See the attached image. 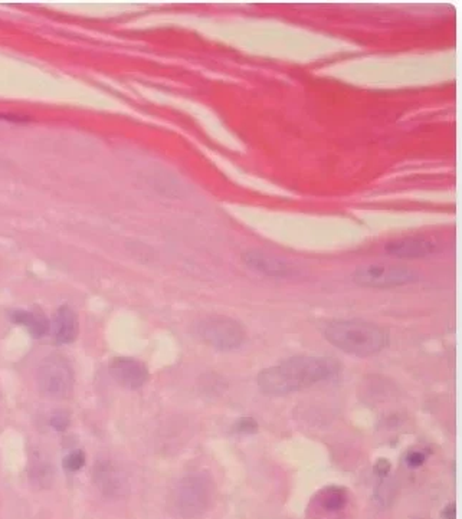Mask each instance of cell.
<instances>
[{"label":"cell","instance_id":"cell-1","mask_svg":"<svg viewBox=\"0 0 462 519\" xmlns=\"http://www.w3.org/2000/svg\"><path fill=\"white\" fill-rule=\"evenodd\" d=\"M340 368V363L332 357H291L263 370L258 374L256 383L264 394L280 397L336 379Z\"/></svg>","mask_w":462,"mask_h":519},{"label":"cell","instance_id":"cell-2","mask_svg":"<svg viewBox=\"0 0 462 519\" xmlns=\"http://www.w3.org/2000/svg\"><path fill=\"white\" fill-rule=\"evenodd\" d=\"M326 340L346 354L356 357L375 356L389 343L387 332L363 320H336L324 328Z\"/></svg>","mask_w":462,"mask_h":519},{"label":"cell","instance_id":"cell-3","mask_svg":"<svg viewBox=\"0 0 462 519\" xmlns=\"http://www.w3.org/2000/svg\"><path fill=\"white\" fill-rule=\"evenodd\" d=\"M215 484L206 473H190L180 479L173 488L170 505L176 516L197 519L213 505Z\"/></svg>","mask_w":462,"mask_h":519},{"label":"cell","instance_id":"cell-4","mask_svg":"<svg viewBox=\"0 0 462 519\" xmlns=\"http://www.w3.org/2000/svg\"><path fill=\"white\" fill-rule=\"evenodd\" d=\"M36 383L42 396L52 400H62L71 396L75 376L66 358L53 354L44 358L39 364Z\"/></svg>","mask_w":462,"mask_h":519},{"label":"cell","instance_id":"cell-5","mask_svg":"<svg viewBox=\"0 0 462 519\" xmlns=\"http://www.w3.org/2000/svg\"><path fill=\"white\" fill-rule=\"evenodd\" d=\"M419 280V273L408 266L368 264L359 266L353 273V281L364 288H396Z\"/></svg>","mask_w":462,"mask_h":519},{"label":"cell","instance_id":"cell-6","mask_svg":"<svg viewBox=\"0 0 462 519\" xmlns=\"http://www.w3.org/2000/svg\"><path fill=\"white\" fill-rule=\"evenodd\" d=\"M197 334L208 345L217 351H233L245 341V328L228 317H209L199 322Z\"/></svg>","mask_w":462,"mask_h":519},{"label":"cell","instance_id":"cell-7","mask_svg":"<svg viewBox=\"0 0 462 519\" xmlns=\"http://www.w3.org/2000/svg\"><path fill=\"white\" fill-rule=\"evenodd\" d=\"M92 480L107 499L120 500L130 493L127 473L113 460H98L92 471Z\"/></svg>","mask_w":462,"mask_h":519},{"label":"cell","instance_id":"cell-8","mask_svg":"<svg viewBox=\"0 0 462 519\" xmlns=\"http://www.w3.org/2000/svg\"><path fill=\"white\" fill-rule=\"evenodd\" d=\"M108 372L117 384L128 390H137L149 380V370L145 364L132 357L114 358L109 363Z\"/></svg>","mask_w":462,"mask_h":519},{"label":"cell","instance_id":"cell-9","mask_svg":"<svg viewBox=\"0 0 462 519\" xmlns=\"http://www.w3.org/2000/svg\"><path fill=\"white\" fill-rule=\"evenodd\" d=\"M242 261L249 269L271 277H285L294 273V268L284 259L260 249L244 252Z\"/></svg>","mask_w":462,"mask_h":519},{"label":"cell","instance_id":"cell-10","mask_svg":"<svg viewBox=\"0 0 462 519\" xmlns=\"http://www.w3.org/2000/svg\"><path fill=\"white\" fill-rule=\"evenodd\" d=\"M384 251L391 256L399 259H420L434 255L438 251V246L431 239L420 236H408L387 242Z\"/></svg>","mask_w":462,"mask_h":519},{"label":"cell","instance_id":"cell-11","mask_svg":"<svg viewBox=\"0 0 462 519\" xmlns=\"http://www.w3.org/2000/svg\"><path fill=\"white\" fill-rule=\"evenodd\" d=\"M52 336L58 344H71L78 337V317L75 311L68 305H62L55 312L52 324Z\"/></svg>","mask_w":462,"mask_h":519},{"label":"cell","instance_id":"cell-12","mask_svg":"<svg viewBox=\"0 0 462 519\" xmlns=\"http://www.w3.org/2000/svg\"><path fill=\"white\" fill-rule=\"evenodd\" d=\"M10 320L17 325L25 327L33 338H42L49 331V322L39 311L16 309L10 313Z\"/></svg>","mask_w":462,"mask_h":519},{"label":"cell","instance_id":"cell-13","mask_svg":"<svg viewBox=\"0 0 462 519\" xmlns=\"http://www.w3.org/2000/svg\"><path fill=\"white\" fill-rule=\"evenodd\" d=\"M29 480L38 489H48L53 484V468L45 459L36 456L29 466Z\"/></svg>","mask_w":462,"mask_h":519},{"label":"cell","instance_id":"cell-14","mask_svg":"<svg viewBox=\"0 0 462 519\" xmlns=\"http://www.w3.org/2000/svg\"><path fill=\"white\" fill-rule=\"evenodd\" d=\"M319 504L326 512H340L347 505V491L341 486H327L319 493Z\"/></svg>","mask_w":462,"mask_h":519},{"label":"cell","instance_id":"cell-15","mask_svg":"<svg viewBox=\"0 0 462 519\" xmlns=\"http://www.w3.org/2000/svg\"><path fill=\"white\" fill-rule=\"evenodd\" d=\"M62 465L68 472H78L85 465V453L80 449L71 452L64 457Z\"/></svg>","mask_w":462,"mask_h":519},{"label":"cell","instance_id":"cell-16","mask_svg":"<svg viewBox=\"0 0 462 519\" xmlns=\"http://www.w3.org/2000/svg\"><path fill=\"white\" fill-rule=\"evenodd\" d=\"M69 421H71L69 415H68L65 410H60V412H55V413L51 416L49 424L52 426V429H53V430H57V432H65V430L68 429Z\"/></svg>","mask_w":462,"mask_h":519},{"label":"cell","instance_id":"cell-17","mask_svg":"<svg viewBox=\"0 0 462 519\" xmlns=\"http://www.w3.org/2000/svg\"><path fill=\"white\" fill-rule=\"evenodd\" d=\"M235 432L239 435H255L258 432V423L252 417H242L235 423Z\"/></svg>","mask_w":462,"mask_h":519},{"label":"cell","instance_id":"cell-18","mask_svg":"<svg viewBox=\"0 0 462 519\" xmlns=\"http://www.w3.org/2000/svg\"><path fill=\"white\" fill-rule=\"evenodd\" d=\"M425 462H427V453H423L420 450H414L406 455V465L411 469L420 468Z\"/></svg>","mask_w":462,"mask_h":519},{"label":"cell","instance_id":"cell-19","mask_svg":"<svg viewBox=\"0 0 462 519\" xmlns=\"http://www.w3.org/2000/svg\"><path fill=\"white\" fill-rule=\"evenodd\" d=\"M391 469H392V465H391V462L387 460V459H379L376 462V465H375V473L379 477H386L387 475L391 473Z\"/></svg>","mask_w":462,"mask_h":519},{"label":"cell","instance_id":"cell-20","mask_svg":"<svg viewBox=\"0 0 462 519\" xmlns=\"http://www.w3.org/2000/svg\"><path fill=\"white\" fill-rule=\"evenodd\" d=\"M442 518L443 519H455L456 518V508L455 504H450L442 511Z\"/></svg>","mask_w":462,"mask_h":519},{"label":"cell","instance_id":"cell-21","mask_svg":"<svg viewBox=\"0 0 462 519\" xmlns=\"http://www.w3.org/2000/svg\"><path fill=\"white\" fill-rule=\"evenodd\" d=\"M0 120H6V121H26L28 118L25 116H15V114H3L0 113Z\"/></svg>","mask_w":462,"mask_h":519}]
</instances>
